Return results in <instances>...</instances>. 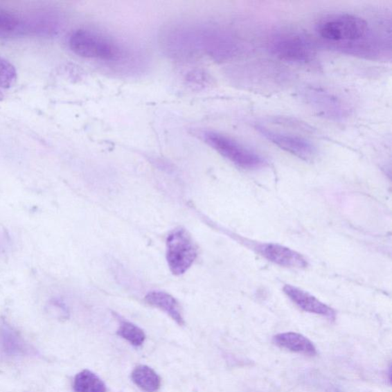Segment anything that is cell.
I'll list each match as a JSON object with an SVG mask.
<instances>
[{
  "instance_id": "6",
  "label": "cell",
  "mask_w": 392,
  "mask_h": 392,
  "mask_svg": "<svg viewBox=\"0 0 392 392\" xmlns=\"http://www.w3.org/2000/svg\"><path fill=\"white\" fill-rule=\"evenodd\" d=\"M205 141L229 161L245 170H258L267 164L265 159L232 138L215 132H205Z\"/></svg>"
},
{
  "instance_id": "5",
  "label": "cell",
  "mask_w": 392,
  "mask_h": 392,
  "mask_svg": "<svg viewBox=\"0 0 392 392\" xmlns=\"http://www.w3.org/2000/svg\"><path fill=\"white\" fill-rule=\"evenodd\" d=\"M267 48L278 59L297 64H309L317 55L313 43L306 36L294 32L274 35L268 41Z\"/></svg>"
},
{
  "instance_id": "19",
  "label": "cell",
  "mask_w": 392,
  "mask_h": 392,
  "mask_svg": "<svg viewBox=\"0 0 392 392\" xmlns=\"http://www.w3.org/2000/svg\"><path fill=\"white\" fill-rule=\"evenodd\" d=\"M4 99V94L0 91V101H2Z\"/></svg>"
},
{
  "instance_id": "12",
  "label": "cell",
  "mask_w": 392,
  "mask_h": 392,
  "mask_svg": "<svg viewBox=\"0 0 392 392\" xmlns=\"http://www.w3.org/2000/svg\"><path fill=\"white\" fill-rule=\"evenodd\" d=\"M145 301L150 306L159 309L170 316L179 326H184L185 321L183 312L179 302L168 293L163 292H152L146 297Z\"/></svg>"
},
{
  "instance_id": "17",
  "label": "cell",
  "mask_w": 392,
  "mask_h": 392,
  "mask_svg": "<svg viewBox=\"0 0 392 392\" xmlns=\"http://www.w3.org/2000/svg\"><path fill=\"white\" fill-rule=\"evenodd\" d=\"M118 334L134 346H142L146 339V335L142 329L127 321H123L121 323Z\"/></svg>"
},
{
  "instance_id": "4",
  "label": "cell",
  "mask_w": 392,
  "mask_h": 392,
  "mask_svg": "<svg viewBox=\"0 0 392 392\" xmlns=\"http://www.w3.org/2000/svg\"><path fill=\"white\" fill-rule=\"evenodd\" d=\"M301 97L319 117L333 121H344L352 114V108L345 99L323 87H304L301 91Z\"/></svg>"
},
{
  "instance_id": "14",
  "label": "cell",
  "mask_w": 392,
  "mask_h": 392,
  "mask_svg": "<svg viewBox=\"0 0 392 392\" xmlns=\"http://www.w3.org/2000/svg\"><path fill=\"white\" fill-rule=\"evenodd\" d=\"M31 27L24 24L16 13L0 8V37H9L28 30Z\"/></svg>"
},
{
  "instance_id": "15",
  "label": "cell",
  "mask_w": 392,
  "mask_h": 392,
  "mask_svg": "<svg viewBox=\"0 0 392 392\" xmlns=\"http://www.w3.org/2000/svg\"><path fill=\"white\" fill-rule=\"evenodd\" d=\"M73 388L75 392H107L103 381L89 370H84L75 376Z\"/></svg>"
},
{
  "instance_id": "3",
  "label": "cell",
  "mask_w": 392,
  "mask_h": 392,
  "mask_svg": "<svg viewBox=\"0 0 392 392\" xmlns=\"http://www.w3.org/2000/svg\"><path fill=\"white\" fill-rule=\"evenodd\" d=\"M69 45L72 52L84 59L116 62L121 60L123 55L117 42L90 30H78L72 33Z\"/></svg>"
},
{
  "instance_id": "13",
  "label": "cell",
  "mask_w": 392,
  "mask_h": 392,
  "mask_svg": "<svg viewBox=\"0 0 392 392\" xmlns=\"http://www.w3.org/2000/svg\"><path fill=\"white\" fill-rule=\"evenodd\" d=\"M132 377L136 386L144 392H157L161 387V377L148 366L136 367Z\"/></svg>"
},
{
  "instance_id": "1",
  "label": "cell",
  "mask_w": 392,
  "mask_h": 392,
  "mask_svg": "<svg viewBox=\"0 0 392 392\" xmlns=\"http://www.w3.org/2000/svg\"><path fill=\"white\" fill-rule=\"evenodd\" d=\"M316 33L331 47L341 52L366 57L380 54V43L368 21L348 13H337L319 20Z\"/></svg>"
},
{
  "instance_id": "10",
  "label": "cell",
  "mask_w": 392,
  "mask_h": 392,
  "mask_svg": "<svg viewBox=\"0 0 392 392\" xmlns=\"http://www.w3.org/2000/svg\"><path fill=\"white\" fill-rule=\"evenodd\" d=\"M284 292L297 306L308 313L321 315L330 319H334L336 317V312L333 309L299 287L286 285L284 287Z\"/></svg>"
},
{
  "instance_id": "7",
  "label": "cell",
  "mask_w": 392,
  "mask_h": 392,
  "mask_svg": "<svg viewBox=\"0 0 392 392\" xmlns=\"http://www.w3.org/2000/svg\"><path fill=\"white\" fill-rule=\"evenodd\" d=\"M197 257V248L188 232L179 228L172 230L166 240V260L174 275L185 274Z\"/></svg>"
},
{
  "instance_id": "9",
  "label": "cell",
  "mask_w": 392,
  "mask_h": 392,
  "mask_svg": "<svg viewBox=\"0 0 392 392\" xmlns=\"http://www.w3.org/2000/svg\"><path fill=\"white\" fill-rule=\"evenodd\" d=\"M261 255L280 266L301 269L308 266V261L300 253L278 244H265L260 247Z\"/></svg>"
},
{
  "instance_id": "16",
  "label": "cell",
  "mask_w": 392,
  "mask_h": 392,
  "mask_svg": "<svg viewBox=\"0 0 392 392\" xmlns=\"http://www.w3.org/2000/svg\"><path fill=\"white\" fill-rule=\"evenodd\" d=\"M0 346L3 350L8 355H19L24 351V344L8 326H3L0 330Z\"/></svg>"
},
{
  "instance_id": "8",
  "label": "cell",
  "mask_w": 392,
  "mask_h": 392,
  "mask_svg": "<svg viewBox=\"0 0 392 392\" xmlns=\"http://www.w3.org/2000/svg\"><path fill=\"white\" fill-rule=\"evenodd\" d=\"M255 129L275 146L304 161H313L317 156L318 151L314 145L302 136L276 132L260 125H256Z\"/></svg>"
},
{
  "instance_id": "11",
  "label": "cell",
  "mask_w": 392,
  "mask_h": 392,
  "mask_svg": "<svg viewBox=\"0 0 392 392\" xmlns=\"http://www.w3.org/2000/svg\"><path fill=\"white\" fill-rule=\"evenodd\" d=\"M275 345L290 352L314 357L317 348L313 343L302 334L289 332L278 334L273 339Z\"/></svg>"
},
{
  "instance_id": "2",
  "label": "cell",
  "mask_w": 392,
  "mask_h": 392,
  "mask_svg": "<svg viewBox=\"0 0 392 392\" xmlns=\"http://www.w3.org/2000/svg\"><path fill=\"white\" fill-rule=\"evenodd\" d=\"M196 55L204 53L217 61H226L241 54L243 43L227 30L215 27L193 30Z\"/></svg>"
},
{
  "instance_id": "18",
  "label": "cell",
  "mask_w": 392,
  "mask_h": 392,
  "mask_svg": "<svg viewBox=\"0 0 392 392\" xmlns=\"http://www.w3.org/2000/svg\"><path fill=\"white\" fill-rule=\"evenodd\" d=\"M17 71L12 64L0 57V89H9L16 84Z\"/></svg>"
}]
</instances>
